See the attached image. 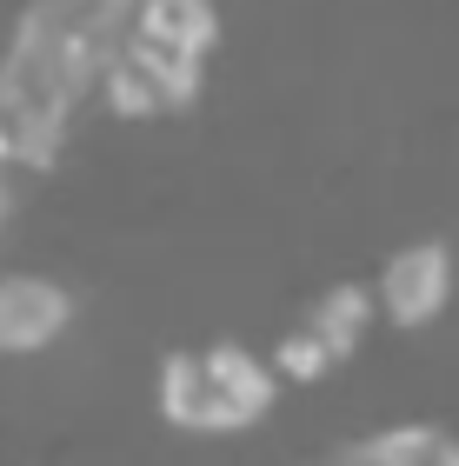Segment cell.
Returning <instances> with one entry per match:
<instances>
[{"label":"cell","instance_id":"obj_1","mask_svg":"<svg viewBox=\"0 0 459 466\" xmlns=\"http://www.w3.org/2000/svg\"><path fill=\"white\" fill-rule=\"evenodd\" d=\"M220 47L214 0H134L127 34L100 74V100L127 120H160L194 107L206 60Z\"/></svg>","mask_w":459,"mask_h":466},{"label":"cell","instance_id":"obj_2","mask_svg":"<svg viewBox=\"0 0 459 466\" xmlns=\"http://www.w3.org/2000/svg\"><path fill=\"white\" fill-rule=\"evenodd\" d=\"M280 380L266 367V353L240 347V340H206V347H174L160 360L154 380V407L174 433H200V440H226L246 433L274 413Z\"/></svg>","mask_w":459,"mask_h":466},{"label":"cell","instance_id":"obj_3","mask_svg":"<svg viewBox=\"0 0 459 466\" xmlns=\"http://www.w3.org/2000/svg\"><path fill=\"white\" fill-rule=\"evenodd\" d=\"M453 287H459L453 247L446 240H406V247H393L380 260V273H373V313L393 320L400 333H420L453 307Z\"/></svg>","mask_w":459,"mask_h":466},{"label":"cell","instance_id":"obj_4","mask_svg":"<svg viewBox=\"0 0 459 466\" xmlns=\"http://www.w3.org/2000/svg\"><path fill=\"white\" fill-rule=\"evenodd\" d=\"M74 327V293L54 280V273H0V353L7 360H34L67 340Z\"/></svg>","mask_w":459,"mask_h":466},{"label":"cell","instance_id":"obj_5","mask_svg":"<svg viewBox=\"0 0 459 466\" xmlns=\"http://www.w3.org/2000/svg\"><path fill=\"white\" fill-rule=\"evenodd\" d=\"M300 466H459V433L433 427V420H406V427H380V433L340 440V447L313 453Z\"/></svg>","mask_w":459,"mask_h":466},{"label":"cell","instance_id":"obj_6","mask_svg":"<svg viewBox=\"0 0 459 466\" xmlns=\"http://www.w3.org/2000/svg\"><path fill=\"white\" fill-rule=\"evenodd\" d=\"M373 320H380V313H373V287H360V280H333V287H320V293L306 300V313H300V327H306L333 360H340V367L366 347Z\"/></svg>","mask_w":459,"mask_h":466},{"label":"cell","instance_id":"obj_7","mask_svg":"<svg viewBox=\"0 0 459 466\" xmlns=\"http://www.w3.org/2000/svg\"><path fill=\"white\" fill-rule=\"evenodd\" d=\"M266 367H274L280 387H320V380L340 367V360H333L320 340H313L306 327H286L280 340H274V353H266Z\"/></svg>","mask_w":459,"mask_h":466},{"label":"cell","instance_id":"obj_8","mask_svg":"<svg viewBox=\"0 0 459 466\" xmlns=\"http://www.w3.org/2000/svg\"><path fill=\"white\" fill-rule=\"evenodd\" d=\"M7 180H14V167H0V227H7V214H14V187Z\"/></svg>","mask_w":459,"mask_h":466}]
</instances>
